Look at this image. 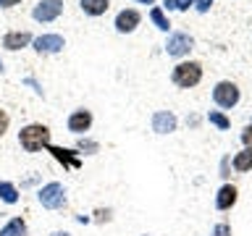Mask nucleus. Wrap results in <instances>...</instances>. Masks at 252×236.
<instances>
[{
    "instance_id": "1",
    "label": "nucleus",
    "mask_w": 252,
    "mask_h": 236,
    "mask_svg": "<svg viewBox=\"0 0 252 236\" xmlns=\"http://www.w3.org/2000/svg\"><path fill=\"white\" fill-rule=\"evenodd\" d=\"M19 142L27 152H39L42 147L50 145V129L45 123H29L19 131Z\"/></svg>"
},
{
    "instance_id": "2",
    "label": "nucleus",
    "mask_w": 252,
    "mask_h": 236,
    "mask_svg": "<svg viewBox=\"0 0 252 236\" xmlns=\"http://www.w3.org/2000/svg\"><path fill=\"white\" fill-rule=\"evenodd\" d=\"M39 205L47 210H61L63 205H66V189H63V184H58V181H50V184H45L42 189H39Z\"/></svg>"
},
{
    "instance_id": "3",
    "label": "nucleus",
    "mask_w": 252,
    "mask_h": 236,
    "mask_svg": "<svg viewBox=\"0 0 252 236\" xmlns=\"http://www.w3.org/2000/svg\"><path fill=\"white\" fill-rule=\"evenodd\" d=\"M200 79H202V68H200V63H179L176 68H173V84H179V87H194V84H200Z\"/></svg>"
},
{
    "instance_id": "4",
    "label": "nucleus",
    "mask_w": 252,
    "mask_h": 236,
    "mask_svg": "<svg viewBox=\"0 0 252 236\" xmlns=\"http://www.w3.org/2000/svg\"><path fill=\"white\" fill-rule=\"evenodd\" d=\"M61 13H63V0H39L34 5V11H32L34 21H42V24L55 21Z\"/></svg>"
},
{
    "instance_id": "5",
    "label": "nucleus",
    "mask_w": 252,
    "mask_h": 236,
    "mask_svg": "<svg viewBox=\"0 0 252 236\" xmlns=\"http://www.w3.org/2000/svg\"><path fill=\"white\" fill-rule=\"evenodd\" d=\"M213 97L220 108H234L236 102H239V89H236V84L231 82H220L216 89H213Z\"/></svg>"
},
{
    "instance_id": "6",
    "label": "nucleus",
    "mask_w": 252,
    "mask_h": 236,
    "mask_svg": "<svg viewBox=\"0 0 252 236\" xmlns=\"http://www.w3.org/2000/svg\"><path fill=\"white\" fill-rule=\"evenodd\" d=\"M90 126H92V113L90 110H74V113L68 116V131L71 134H84V131H90Z\"/></svg>"
},
{
    "instance_id": "7",
    "label": "nucleus",
    "mask_w": 252,
    "mask_h": 236,
    "mask_svg": "<svg viewBox=\"0 0 252 236\" xmlns=\"http://www.w3.org/2000/svg\"><path fill=\"white\" fill-rule=\"evenodd\" d=\"M165 50H168V55H176V58H179V55H187L189 50H192V37L181 34V31H179V34H171Z\"/></svg>"
},
{
    "instance_id": "8",
    "label": "nucleus",
    "mask_w": 252,
    "mask_h": 236,
    "mask_svg": "<svg viewBox=\"0 0 252 236\" xmlns=\"http://www.w3.org/2000/svg\"><path fill=\"white\" fill-rule=\"evenodd\" d=\"M63 37L61 34H42V37H37L34 39V50L37 53H58L63 50Z\"/></svg>"
},
{
    "instance_id": "9",
    "label": "nucleus",
    "mask_w": 252,
    "mask_h": 236,
    "mask_svg": "<svg viewBox=\"0 0 252 236\" xmlns=\"http://www.w3.org/2000/svg\"><path fill=\"white\" fill-rule=\"evenodd\" d=\"M173 129H176V116L173 113H168V110H158V113L153 116V131L171 134Z\"/></svg>"
},
{
    "instance_id": "10",
    "label": "nucleus",
    "mask_w": 252,
    "mask_h": 236,
    "mask_svg": "<svg viewBox=\"0 0 252 236\" xmlns=\"http://www.w3.org/2000/svg\"><path fill=\"white\" fill-rule=\"evenodd\" d=\"M29 42H32L29 31H8L3 37V47H8V50H21V47H27Z\"/></svg>"
},
{
    "instance_id": "11",
    "label": "nucleus",
    "mask_w": 252,
    "mask_h": 236,
    "mask_svg": "<svg viewBox=\"0 0 252 236\" xmlns=\"http://www.w3.org/2000/svg\"><path fill=\"white\" fill-rule=\"evenodd\" d=\"M137 24H139V13L131 11V8H129V11H121L116 16V29L118 31H134V29H137Z\"/></svg>"
},
{
    "instance_id": "12",
    "label": "nucleus",
    "mask_w": 252,
    "mask_h": 236,
    "mask_svg": "<svg viewBox=\"0 0 252 236\" xmlns=\"http://www.w3.org/2000/svg\"><path fill=\"white\" fill-rule=\"evenodd\" d=\"M47 149H50L55 160H61L66 168H79V165H82V163H79V157L71 152V149H66V147H47Z\"/></svg>"
},
{
    "instance_id": "13",
    "label": "nucleus",
    "mask_w": 252,
    "mask_h": 236,
    "mask_svg": "<svg viewBox=\"0 0 252 236\" xmlns=\"http://www.w3.org/2000/svg\"><path fill=\"white\" fill-rule=\"evenodd\" d=\"M234 202H236V189H234L231 184L220 186V192H218V197H216V205H218V210H228Z\"/></svg>"
},
{
    "instance_id": "14",
    "label": "nucleus",
    "mask_w": 252,
    "mask_h": 236,
    "mask_svg": "<svg viewBox=\"0 0 252 236\" xmlns=\"http://www.w3.org/2000/svg\"><path fill=\"white\" fill-rule=\"evenodd\" d=\"M0 236H27V223H24L21 218L8 220L3 226V231H0Z\"/></svg>"
},
{
    "instance_id": "15",
    "label": "nucleus",
    "mask_w": 252,
    "mask_h": 236,
    "mask_svg": "<svg viewBox=\"0 0 252 236\" xmlns=\"http://www.w3.org/2000/svg\"><path fill=\"white\" fill-rule=\"evenodd\" d=\"M108 0H82V11L90 13V16H102L108 11Z\"/></svg>"
},
{
    "instance_id": "16",
    "label": "nucleus",
    "mask_w": 252,
    "mask_h": 236,
    "mask_svg": "<svg viewBox=\"0 0 252 236\" xmlns=\"http://www.w3.org/2000/svg\"><path fill=\"white\" fill-rule=\"evenodd\" d=\"M0 200L8 202V205H16L19 202V189H16L11 181H0Z\"/></svg>"
},
{
    "instance_id": "17",
    "label": "nucleus",
    "mask_w": 252,
    "mask_h": 236,
    "mask_svg": "<svg viewBox=\"0 0 252 236\" xmlns=\"http://www.w3.org/2000/svg\"><path fill=\"white\" fill-rule=\"evenodd\" d=\"M234 168L236 171H252V147H244L242 152H236Z\"/></svg>"
},
{
    "instance_id": "18",
    "label": "nucleus",
    "mask_w": 252,
    "mask_h": 236,
    "mask_svg": "<svg viewBox=\"0 0 252 236\" xmlns=\"http://www.w3.org/2000/svg\"><path fill=\"white\" fill-rule=\"evenodd\" d=\"M150 19H153V24H155L158 29L168 31V27H171V24H168V19H165V13L160 11V8H153V11H150Z\"/></svg>"
},
{
    "instance_id": "19",
    "label": "nucleus",
    "mask_w": 252,
    "mask_h": 236,
    "mask_svg": "<svg viewBox=\"0 0 252 236\" xmlns=\"http://www.w3.org/2000/svg\"><path fill=\"white\" fill-rule=\"evenodd\" d=\"M208 118H210V123H213V126H218V129H223V131L228 129V126H231V123H228V118H226L223 113H218V110H210V116H208Z\"/></svg>"
},
{
    "instance_id": "20",
    "label": "nucleus",
    "mask_w": 252,
    "mask_h": 236,
    "mask_svg": "<svg viewBox=\"0 0 252 236\" xmlns=\"http://www.w3.org/2000/svg\"><path fill=\"white\" fill-rule=\"evenodd\" d=\"M8 123H11V118H8V113L3 108H0V137H3V134L8 131Z\"/></svg>"
},
{
    "instance_id": "21",
    "label": "nucleus",
    "mask_w": 252,
    "mask_h": 236,
    "mask_svg": "<svg viewBox=\"0 0 252 236\" xmlns=\"http://www.w3.org/2000/svg\"><path fill=\"white\" fill-rule=\"evenodd\" d=\"M213 236H231V228H228L226 223H218L216 231H213Z\"/></svg>"
},
{
    "instance_id": "22",
    "label": "nucleus",
    "mask_w": 252,
    "mask_h": 236,
    "mask_svg": "<svg viewBox=\"0 0 252 236\" xmlns=\"http://www.w3.org/2000/svg\"><path fill=\"white\" fill-rule=\"evenodd\" d=\"M242 142H244L247 147H252V126H247V129L242 131Z\"/></svg>"
},
{
    "instance_id": "23",
    "label": "nucleus",
    "mask_w": 252,
    "mask_h": 236,
    "mask_svg": "<svg viewBox=\"0 0 252 236\" xmlns=\"http://www.w3.org/2000/svg\"><path fill=\"white\" fill-rule=\"evenodd\" d=\"M192 3H194V0H176V8H179V11H184V8H189Z\"/></svg>"
},
{
    "instance_id": "24",
    "label": "nucleus",
    "mask_w": 252,
    "mask_h": 236,
    "mask_svg": "<svg viewBox=\"0 0 252 236\" xmlns=\"http://www.w3.org/2000/svg\"><path fill=\"white\" fill-rule=\"evenodd\" d=\"M16 3H19V0H0V5H3V8H11V5H16Z\"/></svg>"
},
{
    "instance_id": "25",
    "label": "nucleus",
    "mask_w": 252,
    "mask_h": 236,
    "mask_svg": "<svg viewBox=\"0 0 252 236\" xmlns=\"http://www.w3.org/2000/svg\"><path fill=\"white\" fill-rule=\"evenodd\" d=\"M50 236H71L68 231H55V234H50Z\"/></svg>"
},
{
    "instance_id": "26",
    "label": "nucleus",
    "mask_w": 252,
    "mask_h": 236,
    "mask_svg": "<svg viewBox=\"0 0 252 236\" xmlns=\"http://www.w3.org/2000/svg\"><path fill=\"white\" fill-rule=\"evenodd\" d=\"M137 3H145V5H153L155 0H137Z\"/></svg>"
},
{
    "instance_id": "27",
    "label": "nucleus",
    "mask_w": 252,
    "mask_h": 236,
    "mask_svg": "<svg viewBox=\"0 0 252 236\" xmlns=\"http://www.w3.org/2000/svg\"><path fill=\"white\" fill-rule=\"evenodd\" d=\"M0 71H3V63H0Z\"/></svg>"
}]
</instances>
